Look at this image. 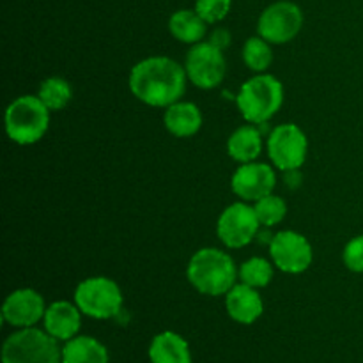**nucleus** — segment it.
Segmentation results:
<instances>
[{
    "mask_svg": "<svg viewBox=\"0 0 363 363\" xmlns=\"http://www.w3.org/2000/svg\"><path fill=\"white\" fill-rule=\"evenodd\" d=\"M186 69L169 57H147L131 67L130 89L138 101L167 108L186 91Z\"/></svg>",
    "mask_w": 363,
    "mask_h": 363,
    "instance_id": "f257e3e1",
    "label": "nucleus"
},
{
    "mask_svg": "<svg viewBox=\"0 0 363 363\" xmlns=\"http://www.w3.org/2000/svg\"><path fill=\"white\" fill-rule=\"evenodd\" d=\"M186 277L201 294L222 296L236 286L240 272L227 252L218 248H201L188 262Z\"/></svg>",
    "mask_w": 363,
    "mask_h": 363,
    "instance_id": "f03ea898",
    "label": "nucleus"
},
{
    "mask_svg": "<svg viewBox=\"0 0 363 363\" xmlns=\"http://www.w3.org/2000/svg\"><path fill=\"white\" fill-rule=\"evenodd\" d=\"M284 103V85L273 74H255L245 82L236 96L241 116L250 124H264L277 116Z\"/></svg>",
    "mask_w": 363,
    "mask_h": 363,
    "instance_id": "7ed1b4c3",
    "label": "nucleus"
},
{
    "mask_svg": "<svg viewBox=\"0 0 363 363\" xmlns=\"http://www.w3.org/2000/svg\"><path fill=\"white\" fill-rule=\"evenodd\" d=\"M50 126V108L39 96H20L6 110V133L20 145L41 140Z\"/></svg>",
    "mask_w": 363,
    "mask_h": 363,
    "instance_id": "20e7f679",
    "label": "nucleus"
},
{
    "mask_svg": "<svg viewBox=\"0 0 363 363\" xmlns=\"http://www.w3.org/2000/svg\"><path fill=\"white\" fill-rule=\"evenodd\" d=\"M2 363H62V347L46 330L20 328L4 340Z\"/></svg>",
    "mask_w": 363,
    "mask_h": 363,
    "instance_id": "39448f33",
    "label": "nucleus"
},
{
    "mask_svg": "<svg viewBox=\"0 0 363 363\" xmlns=\"http://www.w3.org/2000/svg\"><path fill=\"white\" fill-rule=\"evenodd\" d=\"M74 303L87 318L113 319L123 311V291L106 277H91L74 289Z\"/></svg>",
    "mask_w": 363,
    "mask_h": 363,
    "instance_id": "423d86ee",
    "label": "nucleus"
},
{
    "mask_svg": "<svg viewBox=\"0 0 363 363\" xmlns=\"http://www.w3.org/2000/svg\"><path fill=\"white\" fill-rule=\"evenodd\" d=\"M268 156L277 169L289 172L298 170L307 160V135L296 124L287 123L273 128L268 135Z\"/></svg>",
    "mask_w": 363,
    "mask_h": 363,
    "instance_id": "0eeeda50",
    "label": "nucleus"
},
{
    "mask_svg": "<svg viewBox=\"0 0 363 363\" xmlns=\"http://www.w3.org/2000/svg\"><path fill=\"white\" fill-rule=\"evenodd\" d=\"M188 80L199 89H215L223 82L227 62L223 50L209 41H201L191 46L184 62Z\"/></svg>",
    "mask_w": 363,
    "mask_h": 363,
    "instance_id": "6e6552de",
    "label": "nucleus"
},
{
    "mask_svg": "<svg viewBox=\"0 0 363 363\" xmlns=\"http://www.w3.org/2000/svg\"><path fill=\"white\" fill-rule=\"evenodd\" d=\"M303 27V13L294 2H275L266 7L259 16L257 32L272 45L289 43L300 34Z\"/></svg>",
    "mask_w": 363,
    "mask_h": 363,
    "instance_id": "1a4fd4ad",
    "label": "nucleus"
},
{
    "mask_svg": "<svg viewBox=\"0 0 363 363\" xmlns=\"http://www.w3.org/2000/svg\"><path fill=\"white\" fill-rule=\"evenodd\" d=\"M259 222L255 209L245 202H234L225 208L216 223L220 241L227 248H243L259 234Z\"/></svg>",
    "mask_w": 363,
    "mask_h": 363,
    "instance_id": "9d476101",
    "label": "nucleus"
},
{
    "mask_svg": "<svg viewBox=\"0 0 363 363\" xmlns=\"http://www.w3.org/2000/svg\"><path fill=\"white\" fill-rule=\"evenodd\" d=\"M269 255L280 272L298 275L312 264L314 252L307 238L294 230H282L269 241Z\"/></svg>",
    "mask_w": 363,
    "mask_h": 363,
    "instance_id": "9b49d317",
    "label": "nucleus"
},
{
    "mask_svg": "<svg viewBox=\"0 0 363 363\" xmlns=\"http://www.w3.org/2000/svg\"><path fill=\"white\" fill-rule=\"evenodd\" d=\"M277 186L275 170L266 163H241L230 179V188L243 201L257 202L259 199L273 194Z\"/></svg>",
    "mask_w": 363,
    "mask_h": 363,
    "instance_id": "f8f14e48",
    "label": "nucleus"
},
{
    "mask_svg": "<svg viewBox=\"0 0 363 363\" xmlns=\"http://www.w3.org/2000/svg\"><path fill=\"white\" fill-rule=\"evenodd\" d=\"M45 298L34 289H18L6 298L2 305V319L14 328H30L45 319Z\"/></svg>",
    "mask_w": 363,
    "mask_h": 363,
    "instance_id": "ddd939ff",
    "label": "nucleus"
},
{
    "mask_svg": "<svg viewBox=\"0 0 363 363\" xmlns=\"http://www.w3.org/2000/svg\"><path fill=\"white\" fill-rule=\"evenodd\" d=\"M43 326L46 332L59 342H67L78 335L82 326V311L77 303L69 301H53L46 308Z\"/></svg>",
    "mask_w": 363,
    "mask_h": 363,
    "instance_id": "4468645a",
    "label": "nucleus"
},
{
    "mask_svg": "<svg viewBox=\"0 0 363 363\" xmlns=\"http://www.w3.org/2000/svg\"><path fill=\"white\" fill-rule=\"evenodd\" d=\"M225 308L233 321L240 325H254L264 312V303L255 287L241 282L225 294Z\"/></svg>",
    "mask_w": 363,
    "mask_h": 363,
    "instance_id": "2eb2a0df",
    "label": "nucleus"
},
{
    "mask_svg": "<svg viewBox=\"0 0 363 363\" xmlns=\"http://www.w3.org/2000/svg\"><path fill=\"white\" fill-rule=\"evenodd\" d=\"M149 362L151 363H191L190 344L184 337L176 332L158 333L149 346Z\"/></svg>",
    "mask_w": 363,
    "mask_h": 363,
    "instance_id": "dca6fc26",
    "label": "nucleus"
},
{
    "mask_svg": "<svg viewBox=\"0 0 363 363\" xmlns=\"http://www.w3.org/2000/svg\"><path fill=\"white\" fill-rule=\"evenodd\" d=\"M163 123L169 133L174 137L188 138L194 137L202 126V113L195 103L190 101H176L174 105L167 106Z\"/></svg>",
    "mask_w": 363,
    "mask_h": 363,
    "instance_id": "f3484780",
    "label": "nucleus"
},
{
    "mask_svg": "<svg viewBox=\"0 0 363 363\" xmlns=\"http://www.w3.org/2000/svg\"><path fill=\"white\" fill-rule=\"evenodd\" d=\"M62 363H108V350L94 337L77 335L62 346Z\"/></svg>",
    "mask_w": 363,
    "mask_h": 363,
    "instance_id": "a211bd4d",
    "label": "nucleus"
},
{
    "mask_svg": "<svg viewBox=\"0 0 363 363\" xmlns=\"http://www.w3.org/2000/svg\"><path fill=\"white\" fill-rule=\"evenodd\" d=\"M262 151V135L255 126H241L227 140V152L238 163H250Z\"/></svg>",
    "mask_w": 363,
    "mask_h": 363,
    "instance_id": "6ab92c4d",
    "label": "nucleus"
},
{
    "mask_svg": "<svg viewBox=\"0 0 363 363\" xmlns=\"http://www.w3.org/2000/svg\"><path fill=\"white\" fill-rule=\"evenodd\" d=\"M206 23L195 9H181L170 16L169 30L177 41L184 45H197L206 35Z\"/></svg>",
    "mask_w": 363,
    "mask_h": 363,
    "instance_id": "aec40b11",
    "label": "nucleus"
},
{
    "mask_svg": "<svg viewBox=\"0 0 363 363\" xmlns=\"http://www.w3.org/2000/svg\"><path fill=\"white\" fill-rule=\"evenodd\" d=\"M38 96L41 101L50 108V112H59L69 105L71 98H73V89H71L69 82L64 80L60 77L46 78L41 85H39Z\"/></svg>",
    "mask_w": 363,
    "mask_h": 363,
    "instance_id": "412c9836",
    "label": "nucleus"
},
{
    "mask_svg": "<svg viewBox=\"0 0 363 363\" xmlns=\"http://www.w3.org/2000/svg\"><path fill=\"white\" fill-rule=\"evenodd\" d=\"M243 60L252 71L255 73H264L273 62L272 43L262 39L261 35L257 38H248L243 45Z\"/></svg>",
    "mask_w": 363,
    "mask_h": 363,
    "instance_id": "4be33fe9",
    "label": "nucleus"
},
{
    "mask_svg": "<svg viewBox=\"0 0 363 363\" xmlns=\"http://www.w3.org/2000/svg\"><path fill=\"white\" fill-rule=\"evenodd\" d=\"M273 279V266L272 262L266 261L264 257H252L245 261L240 268V280L247 286L266 287Z\"/></svg>",
    "mask_w": 363,
    "mask_h": 363,
    "instance_id": "5701e85b",
    "label": "nucleus"
},
{
    "mask_svg": "<svg viewBox=\"0 0 363 363\" xmlns=\"http://www.w3.org/2000/svg\"><path fill=\"white\" fill-rule=\"evenodd\" d=\"M254 209H255V215H257L259 222H261V225L273 227L286 218L287 204L282 197L269 194V195H266V197L259 199V201L255 202Z\"/></svg>",
    "mask_w": 363,
    "mask_h": 363,
    "instance_id": "b1692460",
    "label": "nucleus"
},
{
    "mask_svg": "<svg viewBox=\"0 0 363 363\" xmlns=\"http://www.w3.org/2000/svg\"><path fill=\"white\" fill-rule=\"evenodd\" d=\"M233 0H197L195 11L206 23H218L229 14Z\"/></svg>",
    "mask_w": 363,
    "mask_h": 363,
    "instance_id": "393cba45",
    "label": "nucleus"
},
{
    "mask_svg": "<svg viewBox=\"0 0 363 363\" xmlns=\"http://www.w3.org/2000/svg\"><path fill=\"white\" fill-rule=\"evenodd\" d=\"M344 264L350 272L363 273V234L353 238L342 252Z\"/></svg>",
    "mask_w": 363,
    "mask_h": 363,
    "instance_id": "a878e982",
    "label": "nucleus"
},
{
    "mask_svg": "<svg viewBox=\"0 0 363 363\" xmlns=\"http://www.w3.org/2000/svg\"><path fill=\"white\" fill-rule=\"evenodd\" d=\"M209 43H213L215 46H218L220 50L227 48V46L230 45L229 30H225V28H216V30H213L211 38H209Z\"/></svg>",
    "mask_w": 363,
    "mask_h": 363,
    "instance_id": "bb28decb",
    "label": "nucleus"
}]
</instances>
